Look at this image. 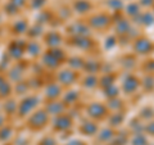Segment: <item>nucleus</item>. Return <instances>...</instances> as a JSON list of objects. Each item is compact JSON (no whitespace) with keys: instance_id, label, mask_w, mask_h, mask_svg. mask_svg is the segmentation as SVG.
<instances>
[{"instance_id":"obj_1","label":"nucleus","mask_w":154,"mask_h":145,"mask_svg":"<svg viewBox=\"0 0 154 145\" xmlns=\"http://www.w3.org/2000/svg\"><path fill=\"white\" fill-rule=\"evenodd\" d=\"M113 16L108 11H100V12H93L88 16L86 23L90 27V30L94 31H107L113 26Z\"/></svg>"},{"instance_id":"obj_2","label":"nucleus","mask_w":154,"mask_h":145,"mask_svg":"<svg viewBox=\"0 0 154 145\" xmlns=\"http://www.w3.org/2000/svg\"><path fill=\"white\" fill-rule=\"evenodd\" d=\"M85 112L89 119L95 121V122L99 123V122H103V121H107L110 110L108 108V105L103 103V101H90L86 105Z\"/></svg>"},{"instance_id":"obj_3","label":"nucleus","mask_w":154,"mask_h":145,"mask_svg":"<svg viewBox=\"0 0 154 145\" xmlns=\"http://www.w3.org/2000/svg\"><path fill=\"white\" fill-rule=\"evenodd\" d=\"M132 50L136 55L148 57L154 53V41L145 35L137 36L132 41Z\"/></svg>"},{"instance_id":"obj_4","label":"nucleus","mask_w":154,"mask_h":145,"mask_svg":"<svg viewBox=\"0 0 154 145\" xmlns=\"http://www.w3.org/2000/svg\"><path fill=\"white\" fill-rule=\"evenodd\" d=\"M140 88H141L140 77H137L134 72H127L126 76L123 77V80L121 81L119 90H121L125 95H134L137 93V90Z\"/></svg>"},{"instance_id":"obj_5","label":"nucleus","mask_w":154,"mask_h":145,"mask_svg":"<svg viewBox=\"0 0 154 145\" xmlns=\"http://www.w3.org/2000/svg\"><path fill=\"white\" fill-rule=\"evenodd\" d=\"M94 7L95 4L93 0H73L72 3V8L79 16H89L90 13H93Z\"/></svg>"},{"instance_id":"obj_6","label":"nucleus","mask_w":154,"mask_h":145,"mask_svg":"<svg viewBox=\"0 0 154 145\" xmlns=\"http://www.w3.org/2000/svg\"><path fill=\"white\" fill-rule=\"evenodd\" d=\"M99 123L95 122V121H91V119H88L82 122L80 125L79 127V131L84 135V136H88V137H94L96 136V134L99 132Z\"/></svg>"},{"instance_id":"obj_7","label":"nucleus","mask_w":154,"mask_h":145,"mask_svg":"<svg viewBox=\"0 0 154 145\" xmlns=\"http://www.w3.org/2000/svg\"><path fill=\"white\" fill-rule=\"evenodd\" d=\"M141 11H143V8L140 7V4L137 3V0H132V2H127L123 5L122 13L128 19H134V18H136L139 14H140Z\"/></svg>"},{"instance_id":"obj_8","label":"nucleus","mask_w":154,"mask_h":145,"mask_svg":"<svg viewBox=\"0 0 154 145\" xmlns=\"http://www.w3.org/2000/svg\"><path fill=\"white\" fill-rule=\"evenodd\" d=\"M108 126L112 128H118L122 123H125L126 121V114H125V110H117V112H110L108 116Z\"/></svg>"},{"instance_id":"obj_9","label":"nucleus","mask_w":154,"mask_h":145,"mask_svg":"<svg viewBox=\"0 0 154 145\" xmlns=\"http://www.w3.org/2000/svg\"><path fill=\"white\" fill-rule=\"evenodd\" d=\"M113 27L118 36H126L131 31V19L122 18L119 21H113Z\"/></svg>"},{"instance_id":"obj_10","label":"nucleus","mask_w":154,"mask_h":145,"mask_svg":"<svg viewBox=\"0 0 154 145\" xmlns=\"http://www.w3.org/2000/svg\"><path fill=\"white\" fill-rule=\"evenodd\" d=\"M118 79V73L117 72H107L99 77L98 80V88H100L102 90H104L108 86L116 84V81Z\"/></svg>"},{"instance_id":"obj_11","label":"nucleus","mask_w":154,"mask_h":145,"mask_svg":"<svg viewBox=\"0 0 154 145\" xmlns=\"http://www.w3.org/2000/svg\"><path fill=\"white\" fill-rule=\"evenodd\" d=\"M134 19H137V23L143 27H150L153 23H154V13L153 11H149V9H145V11H141L140 14L134 18Z\"/></svg>"},{"instance_id":"obj_12","label":"nucleus","mask_w":154,"mask_h":145,"mask_svg":"<svg viewBox=\"0 0 154 145\" xmlns=\"http://www.w3.org/2000/svg\"><path fill=\"white\" fill-rule=\"evenodd\" d=\"M82 69L88 71L86 73L96 75L102 71V62H100L99 59H88V60H85V64H84Z\"/></svg>"},{"instance_id":"obj_13","label":"nucleus","mask_w":154,"mask_h":145,"mask_svg":"<svg viewBox=\"0 0 154 145\" xmlns=\"http://www.w3.org/2000/svg\"><path fill=\"white\" fill-rule=\"evenodd\" d=\"M114 135H116V130L108 126V127H105V128H103V130H99V132L96 134V137L99 139L100 143L108 144L110 140L113 139Z\"/></svg>"},{"instance_id":"obj_14","label":"nucleus","mask_w":154,"mask_h":145,"mask_svg":"<svg viewBox=\"0 0 154 145\" xmlns=\"http://www.w3.org/2000/svg\"><path fill=\"white\" fill-rule=\"evenodd\" d=\"M103 4L105 7L104 11H109V12L117 13V12H122L125 2H123V0H103Z\"/></svg>"},{"instance_id":"obj_15","label":"nucleus","mask_w":154,"mask_h":145,"mask_svg":"<svg viewBox=\"0 0 154 145\" xmlns=\"http://www.w3.org/2000/svg\"><path fill=\"white\" fill-rule=\"evenodd\" d=\"M76 46H79L82 50H91L94 48V41L89 36H75Z\"/></svg>"},{"instance_id":"obj_16","label":"nucleus","mask_w":154,"mask_h":145,"mask_svg":"<svg viewBox=\"0 0 154 145\" xmlns=\"http://www.w3.org/2000/svg\"><path fill=\"white\" fill-rule=\"evenodd\" d=\"M130 145H149L148 136L144 132H132L128 139Z\"/></svg>"},{"instance_id":"obj_17","label":"nucleus","mask_w":154,"mask_h":145,"mask_svg":"<svg viewBox=\"0 0 154 145\" xmlns=\"http://www.w3.org/2000/svg\"><path fill=\"white\" fill-rule=\"evenodd\" d=\"M62 75H63V77H60V81H62V84H66V81H68L67 82V85H72V84H75V82L79 80V72L75 71V69H67V71H63L62 72Z\"/></svg>"},{"instance_id":"obj_18","label":"nucleus","mask_w":154,"mask_h":145,"mask_svg":"<svg viewBox=\"0 0 154 145\" xmlns=\"http://www.w3.org/2000/svg\"><path fill=\"white\" fill-rule=\"evenodd\" d=\"M141 89L146 94L154 93V75H145V77L141 79Z\"/></svg>"},{"instance_id":"obj_19","label":"nucleus","mask_w":154,"mask_h":145,"mask_svg":"<svg viewBox=\"0 0 154 145\" xmlns=\"http://www.w3.org/2000/svg\"><path fill=\"white\" fill-rule=\"evenodd\" d=\"M98 80H99V77L96 76V75H90L88 73V76L85 77V80L82 82V85L85 86L88 90H93L95 88H98Z\"/></svg>"},{"instance_id":"obj_20","label":"nucleus","mask_w":154,"mask_h":145,"mask_svg":"<svg viewBox=\"0 0 154 145\" xmlns=\"http://www.w3.org/2000/svg\"><path fill=\"white\" fill-rule=\"evenodd\" d=\"M103 91H104V95L107 96L108 99L117 98V96L119 95V93H121V90H119V86L117 84H113V85L108 86V88H105Z\"/></svg>"},{"instance_id":"obj_21","label":"nucleus","mask_w":154,"mask_h":145,"mask_svg":"<svg viewBox=\"0 0 154 145\" xmlns=\"http://www.w3.org/2000/svg\"><path fill=\"white\" fill-rule=\"evenodd\" d=\"M143 132L148 137H154V119L146 121V123H144Z\"/></svg>"},{"instance_id":"obj_22","label":"nucleus","mask_w":154,"mask_h":145,"mask_svg":"<svg viewBox=\"0 0 154 145\" xmlns=\"http://www.w3.org/2000/svg\"><path fill=\"white\" fill-rule=\"evenodd\" d=\"M141 68L146 75H154V59H146Z\"/></svg>"},{"instance_id":"obj_23","label":"nucleus","mask_w":154,"mask_h":145,"mask_svg":"<svg viewBox=\"0 0 154 145\" xmlns=\"http://www.w3.org/2000/svg\"><path fill=\"white\" fill-rule=\"evenodd\" d=\"M143 9H152L154 5V0H137Z\"/></svg>"},{"instance_id":"obj_24","label":"nucleus","mask_w":154,"mask_h":145,"mask_svg":"<svg viewBox=\"0 0 154 145\" xmlns=\"http://www.w3.org/2000/svg\"><path fill=\"white\" fill-rule=\"evenodd\" d=\"M67 145H88L85 141H81V140H72V141H69Z\"/></svg>"},{"instance_id":"obj_25","label":"nucleus","mask_w":154,"mask_h":145,"mask_svg":"<svg viewBox=\"0 0 154 145\" xmlns=\"http://www.w3.org/2000/svg\"><path fill=\"white\" fill-rule=\"evenodd\" d=\"M123 2H132V0H123Z\"/></svg>"},{"instance_id":"obj_26","label":"nucleus","mask_w":154,"mask_h":145,"mask_svg":"<svg viewBox=\"0 0 154 145\" xmlns=\"http://www.w3.org/2000/svg\"><path fill=\"white\" fill-rule=\"evenodd\" d=\"M152 11H153V13H154V5H153V8H152Z\"/></svg>"},{"instance_id":"obj_27","label":"nucleus","mask_w":154,"mask_h":145,"mask_svg":"<svg viewBox=\"0 0 154 145\" xmlns=\"http://www.w3.org/2000/svg\"><path fill=\"white\" fill-rule=\"evenodd\" d=\"M93 2H94V0H93Z\"/></svg>"}]
</instances>
